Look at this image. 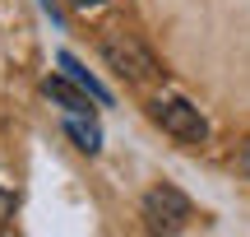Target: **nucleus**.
<instances>
[{"label":"nucleus","instance_id":"nucleus-1","mask_svg":"<svg viewBox=\"0 0 250 237\" xmlns=\"http://www.w3.org/2000/svg\"><path fill=\"white\" fill-rule=\"evenodd\" d=\"M102 56H107V65L116 74H125L130 84H148V79H158L162 74V65L153 61V51L144 42H134L130 33H111V37H102Z\"/></svg>","mask_w":250,"mask_h":237},{"label":"nucleus","instance_id":"nucleus-2","mask_svg":"<svg viewBox=\"0 0 250 237\" xmlns=\"http://www.w3.org/2000/svg\"><path fill=\"white\" fill-rule=\"evenodd\" d=\"M190 195L186 191H176V186H153L148 195H144V223H148L153 233H181L190 223Z\"/></svg>","mask_w":250,"mask_h":237},{"label":"nucleus","instance_id":"nucleus-3","mask_svg":"<svg viewBox=\"0 0 250 237\" xmlns=\"http://www.w3.org/2000/svg\"><path fill=\"white\" fill-rule=\"evenodd\" d=\"M153 121L181 144H204L208 140V121L199 117V107H190L186 98H158L153 102Z\"/></svg>","mask_w":250,"mask_h":237},{"label":"nucleus","instance_id":"nucleus-4","mask_svg":"<svg viewBox=\"0 0 250 237\" xmlns=\"http://www.w3.org/2000/svg\"><path fill=\"white\" fill-rule=\"evenodd\" d=\"M65 135L74 140V149H83V154H98L102 149V126L93 112H65Z\"/></svg>","mask_w":250,"mask_h":237},{"label":"nucleus","instance_id":"nucleus-5","mask_svg":"<svg viewBox=\"0 0 250 237\" xmlns=\"http://www.w3.org/2000/svg\"><path fill=\"white\" fill-rule=\"evenodd\" d=\"M42 93H46L51 102H61L65 112H93V107H88V89H79L70 74H56V79H46Z\"/></svg>","mask_w":250,"mask_h":237},{"label":"nucleus","instance_id":"nucleus-6","mask_svg":"<svg viewBox=\"0 0 250 237\" xmlns=\"http://www.w3.org/2000/svg\"><path fill=\"white\" fill-rule=\"evenodd\" d=\"M61 70H65V74H70V79H74V84H79V89H88V98H93V102H102V107H107V102H111V93H107V89H102V79H93V74H88V70H83V65H79V61H74V56H70V51H61Z\"/></svg>","mask_w":250,"mask_h":237},{"label":"nucleus","instance_id":"nucleus-7","mask_svg":"<svg viewBox=\"0 0 250 237\" xmlns=\"http://www.w3.org/2000/svg\"><path fill=\"white\" fill-rule=\"evenodd\" d=\"M9 214H14V195H9L5 186H0V228L9 223Z\"/></svg>","mask_w":250,"mask_h":237},{"label":"nucleus","instance_id":"nucleus-8","mask_svg":"<svg viewBox=\"0 0 250 237\" xmlns=\"http://www.w3.org/2000/svg\"><path fill=\"white\" fill-rule=\"evenodd\" d=\"M241 172H246V177H250V144H246V149H241Z\"/></svg>","mask_w":250,"mask_h":237},{"label":"nucleus","instance_id":"nucleus-9","mask_svg":"<svg viewBox=\"0 0 250 237\" xmlns=\"http://www.w3.org/2000/svg\"><path fill=\"white\" fill-rule=\"evenodd\" d=\"M74 9H88V5H102V0H70Z\"/></svg>","mask_w":250,"mask_h":237},{"label":"nucleus","instance_id":"nucleus-10","mask_svg":"<svg viewBox=\"0 0 250 237\" xmlns=\"http://www.w3.org/2000/svg\"><path fill=\"white\" fill-rule=\"evenodd\" d=\"M46 5H51V0H46Z\"/></svg>","mask_w":250,"mask_h":237}]
</instances>
